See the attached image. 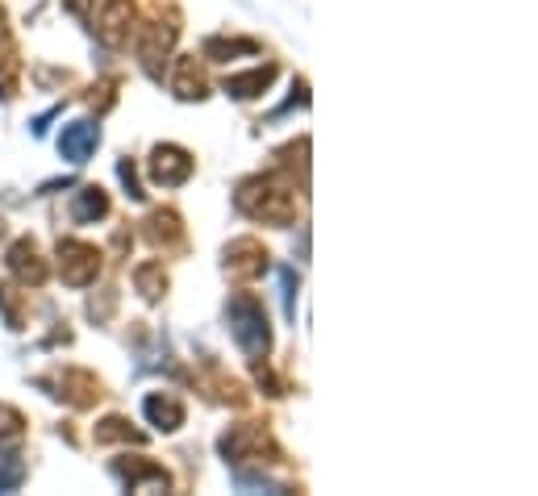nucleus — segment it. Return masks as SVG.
Wrapping results in <instances>:
<instances>
[{"label":"nucleus","mask_w":538,"mask_h":496,"mask_svg":"<svg viewBox=\"0 0 538 496\" xmlns=\"http://www.w3.org/2000/svg\"><path fill=\"white\" fill-rule=\"evenodd\" d=\"M234 201L250 221H263V226H292V217H297L292 192H284V188H276L268 180H247L238 188Z\"/></svg>","instance_id":"1"},{"label":"nucleus","mask_w":538,"mask_h":496,"mask_svg":"<svg viewBox=\"0 0 538 496\" xmlns=\"http://www.w3.org/2000/svg\"><path fill=\"white\" fill-rule=\"evenodd\" d=\"M230 317V334H234V342L247 351L250 359L268 355L271 346V330H268V314H263V304L255 301V296H247V292H238L234 301H230L226 309Z\"/></svg>","instance_id":"2"},{"label":"nucleus","mask_w":538,"mask_h":496,"mask_svg":"<svg viewBox=\"0 0 538 496\" xmlns=\"http://www.w3.org/2000/svg\"><path fill=\"white\" fill-rule=\"evenodd\" d=\"M59 276L71 288H88L100 276V250L92 242H80V238L59 242Z\"/></svg>","instance_id":"3"},{"label":"nucleus","mask_w":538,"mask_h":496,"mask_svg":"<svg viewBox=\"0 0 538 496\" xmlns=\"http://www.w3.org/2000/svg\"><path fill=\"white\" fill-rule=\"evenodd\" d=\"M193 175V154L184 146H155L151 154V180L163 188H180L184 180Z\"/></svg>","instance_id":"4"},{"label":"nucleus","mask_w":538,"mask_h":496,"mask_svg":"<svg viewBox=\"0 0 538 496\" xmlns=\"http://www.w3.org/2000/svg\"><path fill=\"white\" fill-rule=\"evenodd\" d=\"M226 271L234 280H255L268 271V250L259 247L255 238H238L226 247Z\"/></svg>","instance_id":"5"},{"label":"nucleus","mask_w":538,"mask_h":496,"mask_svg":"<svg viewBox=\"0 0 538 496\" xmlns=\"http://www.w3.org/2000/svg\"><path fill=\"white\" fill-rule=\"evenodd\" d=\"M97 142H100V130L92 121H71V126H63V134H59V154L80 167V163L92 159Z\"/></svg>","instance_id":"6"},{"label":"nucleus","mask_w":538,"mask_h":496,"mask_svg":"<svg viewBox=\"0 0 538 496\" xmlns=\"http://www.w3.org/2000/svg\"><path fill=\"white\" fill-rule=\"evenodd\" d=\"M129 25H134V0H109L97 30H100V38H105V46H126Z\"/></svg>","instance_id":"7"},{"label":"nucleus","mask_w":538,"mask_h":496,"mask_svg":"<svg viewBox=\"0 0 538 496\" xmlns=\"http://www.w3.org/2000/svg\"><path fill=\"white\" fill-rule=\"evenodd\" d=\"M9 271L17 276L22 284H46V263L38 259V247H33L30 238H22V242H13V250H9Z\"/></svg>","instance_id":"8"},{"label":"nucleus","mask_w":538,"mask_h":496,"mask_svg":"<svg viewBox=\"0 0 538 496\" xmlns=\"http://www.w3.org/2000/svg\"><path fill=\"white\" fill-rule=\"evenodd\" d=\"M142 413H146V421H151L155 430H180L184 426V405L172 397V392H151L146 397V405H142Z\"/></svg>","instance_id":"9"},{"label":"nucleus","mask_w":538,"mask_h":496,"mask_svg":"<svg viewBox=\"0 0 538 496\" xmlns=\"http://www.w3.org/2000/svg\"><path fill=\"white\" fill-rule=\"evenodd\" d=\"M113 472H118V480L121 484H129V488H172V480H167V472L163 467H155V463H146V459H121V463H113Z\"/></svg>","instance_id":"10"},{"label":"nucleus","mask_w":538,"mask_h":496,"mask_svg":"<svg viewBox=\"0 0 538 496\" xmlns=\"http://www.w3.org/2000/svg\"><path fill=\"white\" fill-rule=\"evenodd\" d=\"M172 42H175V25L172 22H155L151 30H146V38H142V63H146L151 76H159V59L172 51Z\"/></svg>","instance_id":"11"},{"label":"nucleus","mask_w":538,"mask_h":496,"mask_svg":"<svg viewBox=\"0 0 538 496\" xmlns=\"http://www.w3.org/2000/svg\"><path fill=\"white\" fill-rule=\"evenodd\" d=\"M276 80V67H255V71H247V76H230L226 80V92L230 97H238V100H250V97H259L263 88Z\"/></svg>","instance_id":"12"},{"label":"nucleus","mask_w":538,"mask_h":496,"mask_svg":"<svg viewBox=\"0 0 538 496\" xmlns=\"http://www.w3.org/2000/svg\"><path fill=\"white\" fill-rule=\"evenodd\" d=\"M105 213H109V196L100 192V188H80L76 209H71V217H76L80 226H88V221H100Z\"/></svg>","instance_id":"13"},{"label":"nucleus","mask_w":538,"mask_h":496,"mask_svg":"<svg viewBox=\"0 0 538 496\" xmlns=\"http://www.w3.org/2000/svg\"><path fill=\"white\" fill-rule=\"evenodd\" d=\"M134 284H138V292L146 301H159L163 292H167V271H163V263H142L134 271Z\"/></svg>","instance_id":"14"},{"label":"nucleus","mask_w":538,"mask_h":496,"mask_svg":"<svg viewBox=\"0 0 538 496\" xmlns=\"http://www.w3.org/2000/svg\"><path fill=\"white\" fill-rule=\"evenodd\" d=\"M146 238L151 242H163V247H172V242H180V217L167 209V213H151V221H146Z\"/></svg>","instance_id":"15"},{"label":"nucleus","mask_w":538,"mask_h":496,"mask_svg":"<svg viewBox=\"0 0 538 496\" xmlns=\"http://www.w3.org/2000/svg\"><path fill=\"white\" fill-rule=\"evenodd\" d=\"M250 446H263V430H255V426H247V430H234V434H226V438H222V454H226V459H242Z\"/></svg>","instance_id":"16"},{"label":"nucleus","mask_w":538,"mask_h":496,"mask_svg":"<svg viewBox=\"0 0 538 496\" xmlns=\"http://www.w3.org/2000/svg\"><path fill=\"white\" fill-rule=\"evenodd\" d=\"M175 92H180L184 100H201V97H205V80H201V71H196V59H184V63H180Z\"/></svg>","instance_id":"17"},{"label":"nucleus","mask_w":538,"mask_h":496,"mask_svg":"<svg viewBox=\"0 0 538 496\" xmlns=\"http://www.w3.org/2000/svg\"><path fill=\"white\" fill-rule=\"evenodd\" d=\"M25 480V463L22 454H0V492H13V488H22Z\"/></svg>","instance_id":"18"},{"label":"nucleus","mask_w":538,"mask_h":496,"mask_svg":"<svg viewBox=\"0 0 538 496\" xmlns=\"http://www.w3.org/2000/svg\"><path fill=\"white\" fill-rule=\"evenodd\" d=\"M121 438H129V443H142V434L129 430V421H126V417H109V421H100L97 443H121Z\"/></svg>","instance_id":"19"},{"label":"nucleus","mask_w":538,"mask_h":496,"mask_svg":"<svg viewBox=\"0 0 538 496\" xmlns=\"http://www.w3.org/2000/svg\"><path fill=\"white\" fill-rule=\"evenodd\" d=\"M259 42H250V38H234V42H222V38H213V42H205V54L209 59H230V54H255Z\"/></svg>","instance_id":"20"},{"label":"nucleus","mask_w":538,"mask_h":496,"mask_svg":"<svg viewBox=\"0 0 538 496\" xmlns=\"http://www.w3.org/2000/svg\"><path fill=\"white\" fill-rule=\"evenodd\" d=\"M13 92H17V59L5 54L0 59V97H13Z\"/></svg>","instance_id":"21"},{"label":"nucleus","mask_w":538,"mask_h":496,"mask_svg":"<svg viewBox=\"0 0 538 496\" xmlns=\"http://www.w3.org/2000/svg\"><path fill=\"white\" fill-rule=\"evenodd\" d=\"M22 413L13 409V405H0V438H17L22 434Z\"/></svg>","instance_id":"22"},{"label":"nucleus","mask_w":538,"mask_h":496,"mask_svg":"<svg viewBox=\"0 0 538 496\" xmlns=\"http://www.w3.org/2000/svg\"><path fill=\"white\" fill-rule=\"evenodd\" d=\"M0 309H5V322H9L13 330H22V314H17V296H13V288H0Z\"/></svg>","instance_id":"23"},{"label":"nucleus","mask_w":538,"mask_h":496,"mask_svg":"<svg viewBox=\"0 0 538 496\" xmlns=\"http://www.w3.org/2000/svg\"><path fill=\"white\" fill-rule=\"evenodd\" d=\"M118 175H121V183H126V188H129V196H134V201H142V196H146V192H142V188H138V175H134V167H129L126 159L118 163Z\"/></svg>","instance_id":"24"},{"label":"nucleus","mask_w":538,"mask_h":496,"mask_svg":"<svg viewBox=\"0 0 538 496\" xmlns=\"http://www.w3.org/2000/svg\"><path fill=\"white\" fill-rule=\"evenodd\" d=\"M280 280H284V314H288V322L297 317V309H292V292H297V276L292 271H280Z\"/></svg>","instance_id":"25"}]
</instances>
